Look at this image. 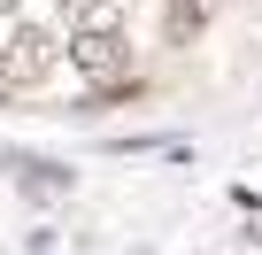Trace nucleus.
<instances>
[{
	"label": "nucleus",
	"instance_id": "nucleus-6",
	"mask_svg": "<svg viewBox=\"0 0 262 255\" xmlns=\"http://www.w3.org/2000/svg\"><path fill=\"white\" fill-rule=\"evenodd\" d=\"M8 8H16V0H0V16H8Z\"/></svg>",
	"mask_w": 262,
	"mask_h": 255
},
{
	"label": "nucleus",
	"instance_id": "nucleus-4",
	"mask_svg": "<svg viewBox=\"0 0 262 255\" xmlns=\"http://www.w3.org/2000/svg\"><path fill=\"white\" fill-rule=\"evenodd\" d=\"M208 16H216V0H170V16H162L170 47H193V39L208 31Z\"/></svg>",
	"mask_w": 262,
	"mask_h": 255
},
{
	"label": "nucleus",
	"instance_id": "nucleus-3",
	"mask_svg": "<svg viewBox=\"0 0 262 255\" xmlns=\"http://www.w3.org/2000/svg\"><path fill=\"white\" fill-rule=\"evenodd\" d=\"M62 8H70V39H77V31H123L131 0H62Z\"/></svg>",
	"mask_w": 262,
	"mask_h": 255
},
{
	"label": "nucleus",
	"instance_id": "nucleus-1",
	"mask_svg": "<svg viewBox=\"0 0 262 255\" xmlns=\"http://www.w3.org/2000/svg\"><path fill=\"white\" fill-rule=\"evenodd\" d=\"M70 62H77V77H85L93 93H123V85H139L123 31H77V39H70Z\"/></svg>",
	"mask_w": 262,
	"mask_h": 255
},
{
	"label": "nucleus",
	"instance_id": "nucleus-5",
	"mask_svg": "<svg viewBox=\"0 0 262 255\" xmlns=\"http://www.w3.org/2000/svg\"><path fill=\"white\" fill-rule=\"evenodd\" d=\"M16 170H24V186H31V193H54V186H62V178H54L47 163H16Z\"/></svg>",
	"mask_w": 262,
	"mask_h": 255
},
{
	"label": "nucleus",
	"instance_id": "nucleus-2",
	"mask_svg": "<svg viewBox=\"0 0 262 255\" xmlns=\"http://www.w3.org/2000/svg\"><path fill=\"white\" fill-rule=\"evenodd\" d=\"M54 62H62V39L47 24H16L8 47H0V85H47Z\"/></svg>",
	"mask_w": 262,
	"mask_h": 255
}]
</instances>
